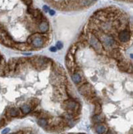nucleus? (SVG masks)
<instances>
[{
  "instance_id": "obj_17",
  "label": "nucleus",
  "mask_w": 133,
  "mask_h": 134,
  "mask_svg": "<svg viewBox=\"0 0 133 134\" xmlns=\"http://www.w3.org/2000/svg\"><path fill=\"white\" fill-rule=\"evenodd\" d=\"M92 3V0H80L79 4L80 6H83V7H88V6H90Z\"/></svg>"
},
{
  "instance_id": "obj_15",
  "label": "nucleus",
  "mask_w": 133,
  "mask_h": 134,
  "mask_svg": "<svg viewBox=\"0 0 133 134\" xmlns=\"http://www.w3.org/2000/svg\"><path fill=\"white\" fill-rule=\"evenodd\" d=\"M37 123L41 127H43V129H45V127H47V125L49 124V120L46 119H40L39 118L37 120Z\"/></svg>"
},
{
  "instance_id": "obj_5",
  "label": "nucleus",
  "mask_w": 133,
  "mask_h": 134,
  "mask_svg": "<svg viewBox=\"0 0 133 134\" xmlns=\"http://www.w3.org/2000/svg\"><path fill=\"white\" fill-rule=\"evenodd\" d=\"M5 117L7 118L8 121H11L13 118H16V117H22L23 114L19 108L16 107H8L5 110Z\"/></svg>"
},
{
  "instance_id": "obj_25",
  "label": "nucleus",
  "mask_w": 133,
  "mask_h": 134,
  "mask_svg": "<svg viewBox=\"0 0 133 134\" xmlns=\"http://www.w3.org/2000/svg\"><path fill=\"white\" fill-rule=\"evenodd\" d=\"M43 9L44 10V12H45V13H48V12L50 10L49 8V7H48V6H46V5H44V7H43Z\"/></svg>"
},
{
  "instance_id": "obj_16",
  "label": "nucleus",
  "mask_w": 133,
  "mask_h": 134,
  "mask_svg": "<svg viewBox=\"0 0 133 134\" xmlns=\"http://www.w3.org/2000/svg\"><path fill=\"white\" fill-rule=\"evenodd\" d=\"M102 113V106L100 102L95 104V110H94V114H100Z\"/></svg>"
},
{
  "instance_id": "obj_10",
  "label": "nucleus",
  "mask_w": 133,
  "mask_h": 134,
  "mask_svg": "<svg viewBox=\"0 0 133 134\" xmlns=\"http://www.w3.org/2000/svg\"><path fill=\"white\" fill-rule=\"evenodd\" d=\"M108 129V127L105 123L95 124V131L97 134H105Z\"/></svg>"
},
{
  "instance_id": "obj_8",
  "label": "nucleus",
  "mask_w": 133,
  "mask_h": 134,
  "mask_svg": "<svg viewBox=\"0 0 133 134\" xmlns=\"http://www.w3.org/2000/svg\"><path fill=\"white\" fill-rule=\"evenodd\" d=\"M13 48L16 49H18L21 51H26V50H31V49H33V47L29 44L27 43H24V42H20V43H16L15 42L13 44Z\"/></svg>"
},
{
  "instance_id": "obj_14",
  "label": "nucleus",
  "mask_w": 133,
  "mask_h": 134,
  "mask_svg": "<svg viewBox=\"0 0 133 134\" xmlns=\"http://www.w3.org/2000/svg\"><path fill=\"white\" fill-rule=\"evenodd\" d=\"M28 104H29V105L31 106V111H32V110H34L36 109H37L39 104V100L36 98H32V99H31L30 103H28Z\"/></svg>"
},
{
  "instance_id": "obj_21",
  "label": "nucleus",
  "mask_w": 133,
  "mask_h": 134,
  "mask_svg": "<svg viewBox=\"0 0 133 134\" xmlns=\"http://www.w3.org/2000/svg\"><path fill=\"white\" fill-rule=\"evenodd\" d=\"M4 66H2L1 64H0V77H3V76H4V73H3V69H4Z\"/></svg>"
},
{
  "instance_id": "obj_31",
  "label": "nucleus",
  "mask_w": 133,
  "mask_h": 134,
  "mask_svg": "<svg viewBox=\"0 0 133 134\" xmlns=\"http://www.w3.org/2000/svg\"><path fill=\"white\" fill-rule=\"evenodd\" d=\"M3 127V126H2V124H0V129H1V127Z\"/></svg>"
},
{
  "instance_id": "obj_30",
  "label": "nucleus",
  "mask_w": 133,
  "mask_h": 134,
  "mask_svg": "<svg viewBox=\"0 0 133 134\" xmlns=\"http://www.w3.org/2000/svg\"><path fill=\"white\" fill-rule=\"evenodd\" d=\"M128 2H130V3H132V0H128Z\"/></svg>"
},
{
  "instance_id": "obj_7",
  "label": "nucleus",
  "mask_w": 133,
  "mask_h": 134,
  "mask_svg": "<svg viewBox=\"0 0 133 134\" xmlns=\"http://www.w3.org/2000/svg\"><path fill=\"white\" fill-rule=\"evenodd\" d=\"M131 36V32L128 30H126V29H124V30H122L121 31L118 32V40L121 43L126 44L130 40Z\"/></svg>"
},
{
  "instance_id": "obj_22",
  "label": "nucleus",
  "mask_w": 133,
  "mask_h": 134,
  "mask_svg": "<svg viewBox=\"0 0 133 134\" xmlns=\"http://www.w3.org/2000/svg\"><path fill=\"white\" fill-rule=\"evenodd\" d=\"M23 2H24L27 6H31L32 0H23Z\"/></svg>"
},
{
  "instance_id": "obj_9",
  "label": "nucleus",
  "mask_w": 133,
  "mask_h": 134,
  "mask_svg": "<svg viewBox=\"0 0 133 134\" xmlns=\"http://www.w3.org/2000/svg\"><path fill=\"white\" fill-rule=\"evenodd\" d=\"M16 65H17V59H15V58H11L7 63V66L10 71V76H13L15 74V68Z\"/></svg>"
},
{
  "instance_id": "obj_2",
  "label": "nucleus",
  "mask_w": 133,
  "mask_h": 134,
  "mask_svg": "<svg viewBox=\"0 0 133 134\" xmlns=\"http://www.w3.org/2000/svg\"><path fill=\"white\" fill-rule=\"evenodd\" d=\"M29 37L31 40V45L33 48H36V49H39V48H42L43 46H45L47 44L48 40H49V38L46 36L42 34H39V33L34 34Z\"/></svg>"
},
{
  "instance_id": "obj_27",
  "label": "nucleus",
  "mask_w": 133,
  "mask_h": 134,
  "mask_svg": "<svg viewBox=\"0 0 133 134\" xmlns=\"http://www.w3.org/2000/svg\"><path fill=\"white\" fill-rule=\"evenodd\" d=\"M50 51L51 52H56L57 51V48L56 47H50Z\"/></svg>"
},
{
  "instance_id": "obj_3",
  "label": "nucleus",
  "mask_w": 133,
  "mask_h": 134,
  "mask_svg": "<svg viewBox=\"0 0 133 134\" xmlns=\"http://www.w3.org/2000/svg\"><path fill=\"white\" fill-rule=\"evenodd\" d=\"M62 108L67 111V110H72V111L80 112V104L78 101L73 99L68 98L67 100H63L62 104Z\"/></svg>"
},
{
  "instance_id": "obj_11",
  "label": "nucleus",
  "mask_w": 133,
  "mask_h": 134,
  "mask_svg": "<svg viewBox=\"0 0 133 134\" xmlns=\"http://www.w3.org/2000/svg\"><path fill=\"white\" fill-rule=\"evenodd\" d=\"M91 121L94 124L105 123V116L103 115L102 113L100 114H94L91 118Z\"/></svg>"
},
{
  "instance_id": "obj_13",
  "label": "nucleus",
  "mask_w": 133,
  "mask_h": 134,
  "mask_svg": "<svg viewBox=\"0 0 133 134\" xmlns=\"http://www.w3.org/2000/svg\"><path fill=\"white\" fill-rule=\"evenodd\" d=\"M19 109L24 115L28 114L31 112V106L29 105V104H23L22 105H21V107Z\"/></svg>"
},
{
  "instance_id": "obj_12",
  "label": "nucleus",
  "mask_w": 133,
  "mask_h": 134,
  "mask_svg": "<svg viewBox=\"0 0 133 134\" xmlns=\"http://www.w3.org/2000/svg\"><path fill=\"white\" fill-rule=\"evenodd\" d=\"M38 28L40 32L42 33H46L48 32L49 30V22L46 21V19L41 21L38 25Z\"/></svg>"
},
{
  "instance_id": "obj_24",
  "label": "nucleus",
  "mask_w": 133,
  "mask_h": 134,
  "mask_svg": "<svg viewBox=\"0 0 133 134\" xmlns=\"http://www.w3.org/2000/svg\"><path fill=\"white\" fill-rule=\"evenodd\" d=\"M105 134H117V133L112 129H108V131H107V132Z\"/></svg>"
},
{
  "instance_id": "obj_18",
  "label": "nucleus",
  "mask_w": 133,
  "mask_h": 134,
  "mask_svg": "<svg viewBox=\"0 0 133 134\" xmlns=\"http://www.w3.org/2000/svg\"><path fill=\"white\" fill-rule=\"evenodd\" d=\"M78 49V48H77V44H73L70 48H69V51H68V53H70V54H72V55H74L75 54H76V52H77V50Z\"/></svg>"
},
{
  "instance_id": "obj_1",
  "label": "nucleus",
  "mask_w": 133,
  "mask_h": 134,
  "mask_svg": "<svg viewBox=\"0 0 133 134\" xmlns=\"http://www.w3.org/2000/svg\"><path fill=\"white\" fill-rule=\"evenodd\" d=\"M28 63H31L33 68L39 71H43L49 67L50 63H53L52 59L44 56H33L31 58H28Z\"/></svg>"
},
{
  "instance_id": "obj_26",
  "label": "nucleus",
  "mask_w": 133,
  "mask_h": 134,
  "mask_svg": "<svg viewBox=\"0 0 133 134\" xmlns=\"http://www.w3.org/2000/svg\"><path fill=\"white\" fill-rule=\"evenodd\" d=\"M49 13L50 16H54V15L55 14V12H54V10H49Z\"/></svg>"
},
{
  "instance_id": "obj_6",
  "label": "nucleus",
  "mask_w": 133,
  "mask_h": 134,
  "mask_svg": "<svg viewBox=\"0 0 133 134\" xmlns=\"http://www.w3.org/2000/svg\"><path fill=\"white\" fill-rule=\"evenodd\" d=\"M72 76V81L77 85V87L79 88L80 86H82L83 84L88 82L86 79L83 77V74H82V69L79 70V71H77L73 72L72 74H71Z\"/></svg>"
},
{
  "instance_id": "obj_20",
  "label": "nucleus",
  "mask_w": 133,
  "mask_h": 134,
  "mask_svg": "<svg viewBox=\"0 0 133 134\" xmlns=\"http://www.w3.org/2000/svg\"><path fill=\"white\" fill-rule=\"evenodd\" d=\"M34 9L31 7V6H27V12H28V13H29V14L32 15L33 13H34Z\"/></svg>"
},
{
  "instance_id": "obj_23",
  "label": "nucleus",
  "mask_w": 133,
  "mask_h": 134,
  "mask_svg": "<svg viewBox=\"0 0 133 134\" xmlns=\"http://www.w3.org/2000/svg\"><path fill=\"white\" fill-rule=\"evenodd\" d=\"M10 132V129H8V127H7V129H5L2 131V134H8V132Z\"/></svg>"
},
{
  "instance_id": "obj_32",
  "label": "nucleus",
  "mask_w": 133,
  "mask_h": 134,
  "mask_svg": "<svg viewBox=\"0 0 133 134\" xmlns=\"http://www.w3.org/2000/svg\"><path fill=\"white\" fill-rule=\"evenodd\" d=\"M95 1H97V0H92V2H95Z\"/></svg>"
},
{
  "instance_id": "obj_4",
  "label": "nucleus",
  "mask_w": 133,
  "mask_h": 134,
  "mask_svg": "<svg viewBox=\"0 0 133 134\" xmlns=\"http://www.w3.org/2000/svg\"><path fill=\"white\" fill-rule=\"evenodd\" d=\"M87 40H88L89 44L97 52L98 54H102L103 53V49L102 47V44H101L100 41L99 40V39H98L95 36H94V35L92 34L91 32H90L89 35H88Z\"/></svg>"
},
{
  "instance_id": "obj_19",
  "label": "nucleus",
  "mask_w": 133,
  "mask_h": 134,
  "mask_svg": "<svg viewBox=\"0 0 133 134\" xmlns=\"http://www.w3.org/2000/svg\"><path fill=\"white\" fill-rule=\"evenodd\" d=\"M62 47H63V44L61 41H57V44H56V48H57V49H62Z\"/></svg>"
},
{
  "instance_id": "obj_28",
  "label": "nucleus",
  "mask_w": 133,
  "mask_h": 134,
  "mask_svg": "<svg viewBox=\"0 0 133 134\" xmlns=\"http://www.w3.org/2000/svg\"><path fill=\"white\" fill-rule=\"evenodd\" d=\"M11 134H24V132L23 131H19L17 132H13V133H11Z\"/></svg>"
},
{
  "instance_id": "obj_29",
  "label": "nucleus",
  "mask_w": 133,
  "mask_h": 134,
  "mask_svg": "<svg viewBox=\"0 0 133 134\" xmlns=\"http://www.w3.org/2000/svg\"><path fill=\"white\" fill-rule=\"evenodd\" d=\"M24 134H34L31 132H24Z\"/></svg>"
}]
</instances>
